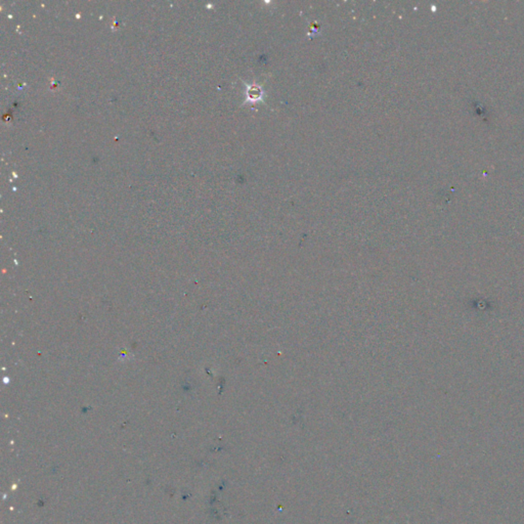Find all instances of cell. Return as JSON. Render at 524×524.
<instances>
[{
  "mask_svg": "<svg viewBox=\"0 0 524 524\" xmlns=\"http://www.w3.org/2000/svg\"><path fill=\"white\" fill-rule=\"evenodd\" d=\"M246 86H247V89H246L245 103H247V102L254 103V102H258V101H264L265 90H264V88H262L261 85L252 83V84H247Z\"/></svg>",
  "mask_w": 524,
  "mask_h": 524,
  "instance_id": "1",
  "label": "cell"
}]
</instances>
